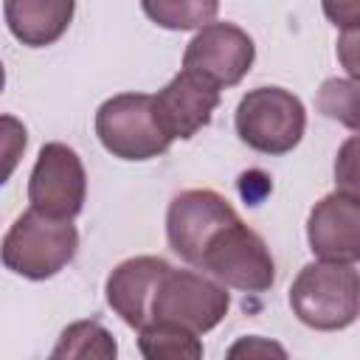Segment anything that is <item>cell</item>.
Returning a JSON list of instances; mask_svg holds the SVG:
<instances>
[{"instance_id": "6da1fadb", "label": "cell", "mask_w": 360, "mask_h": 360, "mask_svg": "<svg viewBox=\"0 0 360 360\" xmlns=\"http://www.w3.org/2000/svg\"><path fill=\"white\" fill-rule=\"evenodd\" d=\"M295 318L318 332H338L357 321L360 278L354 262H309L298 270L290 287Z\"/></svg>"}, {"instance_id": "7a4b0ae2", "label": "cell", "mask_w": 360, "mask_h": 360, "mask_svg": "<svg viewBox=\"0 0 360 360\" xmlns=\"http://www.w3.org/2000/svg\"><path fill=\"white\" fill-rule=\"evenodd\" d=\"M79 250V231L70 219L22 211L0 242V262L14 276L45 281L65 270Z\"/></svg>"}, {"instance_id": "3957f363", "label": "cell", "mask_w": 360, "mask_h": 360, "mask_svg": "<svg viewBox=\"0 0 360 360\" xmlns=\"http://www.w3.org/2000/svg\"><path fill=\"white\" fill-rule=\"evenodd\" d=\"M236 135L242 143L262 155L292 152L307 129V110L301 98L284 87H256L248 90L236 104Z\"/></svg>"}, {"instance_id": "277c9868", "label": "cell", "mask_w": 360, "mask_h": 360, "mask_svg": "<svg viewBox=\"0 0 360 360\" xmlns=\"http://www.w3.org/2000/svg\"><path fill=\"white\" fill-rule=\"evenodd\" d=\"M197 270H205L222 287L242 292H264L276 281V262L267 242L239 217L208 239L197 259Z\"/></svg>"}, {"instance_id": "5b68a950", "label": "cell", "mask_w": 360, "mask_h": 360, "mask_svg": "<svg viewBox=\"0 0 360 360\" xmlns=\"http://www.w3.org/2000/svg\"><path fill=\"white\" fill-rule=\"evenodd\" d=\"M228 309H231L228 287H222L217 278H208L202 273L177 270L169 264L155 284L146 323L169 321L191 329L194 335H205L228 315Z\"/></svg>"}, {"instance_id": "8992f818", "label": "cell", "mask_w": 360, "mask_h": 360, "mask_svg": "<svg viewBox=\"0 0 360 360\" xmlns=\"http://www.w3.org/2000/svg\"><path fill=\"white\" fill-rule=\"evenodd\" d=\"M96 135L118 160H152L172 146L149 93H118L96 110Z\"/></svg>"}, {"instance_id": "52a82bcc", "label": "cell", "mask_w": 360, "mask_h": 360, "mask_svg": "<svg viewBox=\"0 0 360 360\" xmlns=\"http://www.w3.org/2000/svg\"><path fill=\"white\" fill-rule=\"evenodd\" d=\"M87 197V172L73 146L51 141L39 149L28 177V202L34 211L56 219L82 214Z\"/></svg>"}, {"instance_id": "ba28073f", "label": "cell", "mask_w": 360, "mask_h": 360, "mask_svg": "<svg viewBox=\"0 0 360 360\" xmlns=\"http://www.w3.org/2000/svg\"><path fill=\"white\" fill-rule=\"evenodd\" d=\"M253 59H256V45L250 34L233 22H217V20L197 28V34L183 51V68L208 79L219 90L239 84L253 68Z\"/></svg>"}, {"instance_id": "9c48e42d", "label": "cell", "mask_w": 360, "mask_h": 360, "mask_svg": "<svg viewBox=\"0 0 360 360\" xmlns=\"http://www.w3.org/2000/svg\"><path fill=\"white\" fill-rule=\"evenodd\" d=\"M239 214L236 208L211 188H188L169 202L166 211V239L169 248L188 264L197 267V259L208 239Z\"/></svg>"}, {"instance_id": "30bf717a", "label": "cell", "mask_w": 360, "mask_h": 360, "mask_svg": "<svg viewBox=\"0 0 360 360\" xmlns=\"http://www.w3.org/2000/svg\"><path fill=\"white\" fill-rule=\"evenodd\" d=\"M152 107L172 141H188L211 124L214 110L219 107V87L183 68L152 96Z\"/></svg>"}, {"instance_id": "8fae6325", "label": "cell", "mask_w": 360, "mask_h": 360, "mask_svg": "<svg viewBox=\"0 0 360 360\" xmlns=\"http://www.w3.org/2000/svg\"><path fill=\"white\" fill-rule=\"evenodd\" d=\"M309 250L323 262L360 259V197L335 188L321 197L307 219Z\"/></svg>"}, {"instance_id": "7c38bea8", "label": "cell", "mask_w": 360, "mask_h": 360, "mask_svg": "<svg viewBox=\"0 0 360 360\" xmlns=\"http://www.w3.org/2000/svg\"><path fill=\"white\" fill-rule=\"evenodd\" d=\"M166 267L169 262L160 256H132L115 264V270L107 276V304L127 326L141 329L146 323L155 284Z\"/></svg>"}, {"instance_id": "4fadbf2b", "label": "cell", "mask_w": 360, "mask_h": 360, "mask_svg": "<svg viewBox=\"0 0 360 360\" xmlns=\"http://www.w3.org/2000/svg\"><path fill=\"white\" fill-rule=\"evenodd\" d=\"M76 0H3V17L11 37L28 48H45L62 39L73 22Z\"/></svg>"}, {"instance_id": "5bb4252c", "label": "cell", "mask_w": 360, "mask_h": 360, "mask_svg": "<svg viewBox=\"0 0 360 360\" xmlns=\"http://www.w3.org/2000/svg\"><path fill=\"white\" fill-rule=\"evenodd\" d=\"M138 349L149 360H163V357H188L197 360L202 357V340L186 326L169 323V321H152L138 329Z\"/></svg>"}, {"instance_id": "9a60e30c", "label": "cell", "mask_w": 360, "mask_h": 360, "mask_svg": "<svg viewBox=\"0 0 360 360\" xmlns=\"http://www.w3.org/2000/svg\"><path fill=\"white\" fill-rule=\"evenodd\" d=\"M141 8L166 31H191L217 17L219 0H141Z\"/></svg>"}, {"instance_id": "2e32d148", "label": "cell", "mask_w": 360, "mask_h": 360, "mask_svg": "<svg viewBox=\"0 0 360 360\" xmlns=\"http://www.w3.org/2000/svg\"><path fill=\"white\" fill-rule=\"evenodd\" d=\"M118 354V346L112 335L98 321H76L62 329L56 346L51 349V357H98L112 360Z\"/></svg>"}, {"instance_id": "e0dca14e", "label": "cell", "mask_w": 360, "mask_h": 360, "mask_svg": "<svg viewBox=\"0 0 360 360\" xmlns=\"http://www.w3.org/2000/svg\"><path fill=\"white\" fill-rule=\"evenodd\" d=\"M318 107L323 110V115L346 124L349 129H357V82L352 76L323 82Z\"/></svg>"}, {"instance_id": "ac0fdd59", "label": "cell", "mask_w": 360, "mask_h": 360, "mask_svg": "<svg viewBox=\"0 0 360 360\" xmlns=\"http://www.w3.org/2000/svg\"><path fill=\"white\" fill-rule=\"evenodd\" d=\"M28 146V129L17 115H0V186L17 172L22 152Z\"/></svg>"}, {"instance_id": "d6986e66", "label": "cell", "mask_w": 360, "mask_h": 360, "mask_svg": "<svg viewBox=\"0 0 360 360\" xmlns=\"http://www.w3.org/2000/svg\"><path fill=\"white\" fill-rule=\"evenodd\" d=\"M354 149H357V138H349L343 143V149L338 152V160H335L338 188L349 191V194H357V158H354Z\"/></svg>"}, {"instance_id": "ffe728a7", "label": "cell", "mask_w": 360, "mask_h": 360, "mask_svg": "<svg viewBox=\"0 0 360 360\" xmlns=\"http://www.w3.org/2000/svg\"><path fill=\"white\" fill-rule=\"evenodd\" d=\"M321 8L332 25L340 31H357L360 22V0H321Z\"/></svg>"}, {"instance_id": "44dd1931", "label": "cell", "mask_w": 360, "mask_h": 360, "mask_svg": "<svg viewBox=\"0 0 360 360\" xmlns=\"http://www.w3.org/2000/svg\"><path fill=\"white\" fill-rule=\"evenodd\" d=\"M228 354L231 357H236V354H278V357H284L287 352L278 346V343H273V340H267V338H259V335H250V338H242L239 343H233L231 349H228Z\"/></svg>"}, {"instance_id": "7402d4cb", "label": "cell", "mask_w": 360, "mask_h": 360, "mask_svg": "<svg viewBox=\"0 0 360 360\" xmlns=\"http://www.w3.org/2000/svg\"><path fill=\"white\" fill-rule=\"evenodd\" d=\"M3 87H6V68H3V62H0V93H3Z\"/></svg>"}]
</instances>
